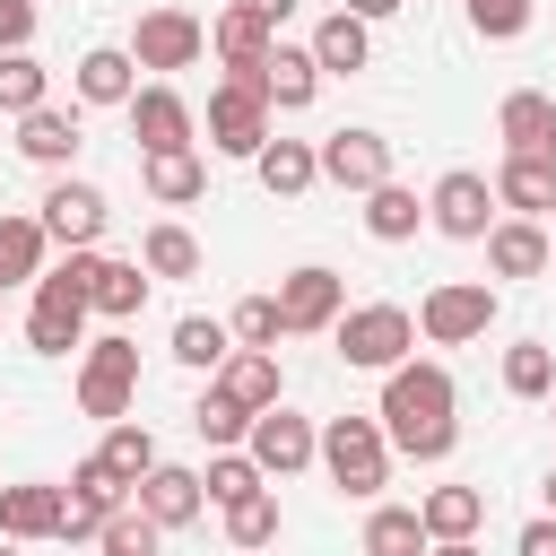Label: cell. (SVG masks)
<instances>
[{
    "mask_svg": "<svg viewBox=\"0 0 556 556\" xmlns=\"http://www.w3.org/2000/svg\"><path fill=\"white\" fill-rule=\"evenodd\" d=\"M460 391H452V374L434 365V356H400L391 374H382V434H391V452H408V460H452V443H460Z\"/></svg>",
    "mask_w": 556,
    "mask_h": 556,
    "instance_id": "cell-1",
    "label": "cell"
},
{
    "mask_svg": "<svg viewBox=\"0 0 556 556\" xmlns=\"http://www.w3.org/2000/svg\"><path fill=\"white\" fill-rule=\"evenodd\" d=\"M87 261H96V243H70L61 269H35V304H26V348L35 356H78L87 348Z\"/></svg>",
    "mask_w": 556,
    "mask_h": 556,
    "instance_id": "cell-2",
    "label": "cell"
},
{
    "mask_svg": "<svg viewBox=\"0 0 556 556\" xmlns=\"http://www.w3.org/2000/svg\"><path fill=\"white\" fill-rule=\"evenodd\" d=\"M313 460H321V469H330V486H339V495H356V504H374V495L391 486V434H382V417H330Z\"/></svg>",
    "mask_w": 556,
    "mask_h": 556,
    "instance_id": "cell-3",
    "label": "cell"
},
{
    "mask_svg": "<svg viewBox=\"0 0 556 556\" xmlns=\"http://www.w3.org/2000/svg\"><path fill=\"white\" fill-rule=\"evenodd\" d=\"M330 339H339V365L348 374H391L417 348V313L408 304H339Z\"/></svg>",
    "mask_w": 556,
    "mask_h": 556,
    "instance_id": "cell-4",
    "label": "cell"
},
{
    "mask_svg": "<svg viewBox=\"0 0 556 556\" xmlns=\"http://www.w3.org/2000/svg\"><path fill=\"white\" fill-rule=\"evenodd\" d=\"M261 139H269V78H261V61H243V70H226L208 87V148L252 165Z\"/></svg>",
    "mask_w": 556,
    "mask_h": 556,
    "instance_id": "cell-5",
    "label": "cell"
},
{
    "mask_svg": "<svg viewBox=\"0 0 556 556\" xmlns=\"http://www.w3.org/2000/svg\"><path fill=\"white\" fill-rule=\"evenodd\" d=\"M130 400H139V348L122 339V330H104V339H87L78 348V417H130Z\"/></svg>",
    "mask_w": 556,
    "mask_h": 556,
    "instance_id": "cell-6",
    "label": "cell"
},
{
    "mask_svg": "<svg viewBox=\"0 0 556 556\" xmlns=\"http://www.w3.org/2000/svg\"><path fill=\"white\" fill-rule=\"evenodd\" d=\"M495 330V287L486 278H443V287H426V304H417V339L426 348H469V339H486Z\"/></svg>",
    "mask_w": 556,
    "mask_h": 556,
    "instance_id": "cell-7",
    "label": "cell"
},
{
    "mask_svg": "<svg viewBox=\"0 0 556 556\" xmlns=\"http://www.w3.org/2000/svg\"><path fill=\"white\" fill-rule=\"evenodd\" d=\"M243 452L261 460V478H295V469H313V452H321V426H313V417H295L287 400H269V408H252V426H243Z\"/></svg>",
    "mask_w": 556,
    "mask_h": 556,
    "instance_id": "cell-8",
    "label": "cell"
},
{
    "mask_svg": "<svg viewBox=\"0 0 556 556\" xmlns=\"http://www.w3.org/2000/svg\"><path fill=\"white\" fill-rule=\"evenodd\" d=\"M200 52H208V26H200L191 9H148V17L130 26V61H139V70H156V78L191 70Z\"/></svg>",
    "mask_w": 556,
    "mask_h": 556,
    "instance_id": "cell-9",
    "label": "cell"
},
{
    "mask_svg": "<svg viewBox=\"0 0 556 556\" xmlns=\"http://www.w3.org/2000/svg\"><path fill=\"white\" fill-rule=\"evenodd\" d=\"M426 226H434V235H452V243H478V235L495 226V182H486V174H469V165H452V174L426 191Z\"/></svg>",
    "mask_w": 556,
    "mask_h": 556,
    "instance_id": "cell-10",
    "label": "cell"
},
{
    "mask_svg": "<svg viewBox=\"0 0 556 556\" xmlns=\"http://www.w3.org/2000/svg\"><path fill=\"white\" fill-rule=\"evenodd\" d=\"M122 495H130V478H122L104 452H87V460L70 469V486H61V539H70V547H78V539H96V530H104V513H113Z\"/></svg>",
    "mask_w": 556,
    "mask_h": 556,
    "instance_id": "cell-11",
    "label": "cell"
},
{
    "mask_svg": "<svg viewBox=\"0 0 556 556\" xmlns=\"http://www.w3.org/2000/svg\"><path fill=\"white\" fill-rule=\"evenodd\" d=\"M339 304H348V278H339V269H321V261H304V269H287V278H278V321H287V339L330 330V321H339Z\"/></svg>",
    "mask_w": 556,
    "mask_h": 556,
    "instance_id": "cell-12",
    "label": "cell"
},
{
    "mask_svg": "<svg viewBox=\"0 0 556 556\" xmlns=\"http://www.w3.org/2000/svg\"><path fill=\"white\" fill-rule=\"evenodd\" d=\"M122 113H130V139H139V156H148V148H191V139H200L191 104H182V96H174L165 78L130 87V104H122Z\"/></svg>",
    "mask_w": 556,
    "mask_h": 556,
    "instance_id": "cell-13",
    "label": "cell"
},
{
    "mask_svg": "<svg viewBox=\"0 0 556 556\" xmlns=\"http://www.w3.org/2000/svg\"><path fill=\"white\" fill-rule=\"evenodd\" d=\"M313 156H321V182H339V191H374L391 174L382 130H330V139H313Z\"/></svg>",
    "mask_w": 556,
    "mask_h": 556,
    "instance_id": "cell-14",
    "label": "cell"
},
{
    "mask_svg": "<svg viewBox=\"0 0 556 556\" xmlns=\"http://www.w3.org/2000/svg\"><path fill=\"white\" fill-rule=\"evenodd\" d=\"M78 148H87V130H78V113H70V104H52V96H43V104H26V113H17V156H26V165H52V174H61Z\"/></svg>",
    "mask_w": 556,
    "mask_h": 556,
    "instance_id": "cell-15",
    "label": "cell"
},
{
    "mask_svg": "<svg viewBox=\"0 0 556 556\" xmlns=\"http://www.w3.org/2000/svg\"><path fill=\"white\" fill-rule=\"evenodd\" d=\"M35 217H43V235H52L61 252H70V243H96V235H104V191H96V182H78V174H61V182L43 191V208H35Z\"/></svg>",
    "mask_w": 556,
    "mask_h": 556,
    "instance_id": "cell-16",
    "label": "cell"
},
{
    "mask_svg": "<svg viewBox=\"0 0 556 556\" xmlns=\"http://www.w3.org/2000/svg\"><path fill=\"white\" fill-rule=\"evenodd\" d=\"M478 243H486V269H495V278H539V269L556 261V235H547L539 217H495Z\"/></svg>",
    "mask_w": 556,
    "mask_h": 556,
    "instance_id": "cell-17",
    "label": "cell"
},
{
    "mask_svg": "<svg viewBox=\"0 0 556 556\" xmlns=\"http://www.w3.org/2000/svg\"><path fill=\"white\" fill-rule=\"evenodd\" d=\"M495 139H504L513 156H556V96H547V87H513V96L495 104Z\"/></svg>",
    "mask_w": 556,
    "mask_h": 556,
    "instance_id": "cell-18",
    "label": "cell"
},
{
    "mask_svg": "<svg viewBox=\"0 0 556 556\" xmlns=\"http://www.w3.org/2000/svg\"><path fill=\"white\" fill-rule=\"evenodd\" d=\"M130 495H139V504H148L165 530H191V521L208 513V486H200V469H182V460H156V469H148Z\"/></svg>",
    "mask_w": 556,
    "mask_h": 556,
    "instance_id": "cell-19",
    "label": "cell"
},
{
    "mask_svg": "<svg viewBox=\"0 0 556 556\" xmlns=\"http://www.w3.org/2000/svg\"><path fill=\"white\" fill-rule=\"evenodd\" d=\"M139 182H148L156 208H191V200L208 191V156H200V148H148V156H139Z\"/></svg>",
    "mask_w": 556,
    "mask_h": 556,
    "instance_id": "cell-20",
    "label": "cell"
},
{
    "mask_svg": "<svg viewBox=\"0 0 556 556\" xmlns=\"http://www.w3.org/2000/svg\"><path fill=\"white\" fill-rule=\"evenodd\" d=\"M70 87H78V104H130V87H139V61H130V43H96V52H78V70H70Z\"/></svg>",
    "mask_w": 556,
    "mask_h": 556,
    "instance_id": "cell-21",
    "label": "cell"
},
{
    "mask_svg": "<svg viewBox=\"0 0 556 556\" xmlns=\"http://www.w3.org/2000/svg\"><path fill=\"white\" fill-rule=\"evenodd\" d=\"M261 78H269V113H304V104L321 96L313 43H269V52H261Z\"/></svg>",
    "mask_w": 556,
    "mask_h": 556,
    "instance_id": "cell-22",
    "label": "cell"
},
{
    "mask_svg": "<svg viewBox=\"0 0 556 556\" xmlns=\"http://www.w3.org/2000/svg\"><path fill=\"white\" fill-rule=\"evenodd\" d=\"M252 174H261L269 200H304L321 182V156H313V139H261L252 148Z\"/></svg>",
    "mask_w": 556,
    "mask_h": 556,
    "instance_id": "cell-23",
    "label": "cell"
},
{
    "mask_svg": "<svg viewBox=\"0 0 556 556\" xmlns=\"http://www.w3.org/2000/svg\"><path fill=\"white\" fill-rule=\"evenodd\" d=\"M495 208L547 217V208H556V156H513V148H504V165H495Z\"/></svg>",
    "mask_w": 556,
    "mask_h": 556,
    "instance_id": "cell-24",
    "label": "cell"
},
{
    "mask_svg": "<svg viewBox=\"0 0 556 556\" xmlns=\"http://www.w3.org/2000/svg\"><path fill=\"white\" fill-rule=\"evenodd\" d=\"M148 304V261H87V313H104V321H130Z\"/></svg>",
    "mask_w": 556,
    "mask_h": 556,
    "instance_id": "cell-25",
    "label": "cell"
},
{
    "mask_svg": "<svg viewBox=\"0 0 556 556\" xmlns=\"http://www.w3.org/2000/svg\"><path fill=\"white\" fill-rule=\"evenodd\" d=\"M417 521H426V547H469L478 521H486V495H478V486H434V495L417 504Z\"/></svg>",
    "mask_w": 556,
    "mask_h": 556,
    "instance_id": "cell-26",
    "label": "cell"
},
{
    "mask_svg": "<svg viewBox=\"0 0 556 556\" xmlns=\"http://www.w3.org/2000/svg\"><path fill=\"white\" fill-rule=\"evenodd\" d=\"M269 43H278V26H269L261 9H243V0H226V9L208 17V52H217L226 70H243V61H261Z\"/></svg>",
    "mask_w": 556,
    "mask_h": 556,
    "instance_id": "cell-27",
    "label": "cell"
},
{
    "mask_svg": "<svg viewBox=\"0 0 556 556\" xmlns=\"http://www.w3.org/2000/svg\"><path fill=\"white\" fill-rule=\"evenodd\" d=\"M313 61H321V78H348V70H365V61H374V26H365L356 9H330V17L313 26Z\"/></svg>",
    "mask_w": 556,
    "mask_h": 556,
    "instance_id": "cell-28",
    "label": "cell"
},
{
    "mask_svg": "<svg viewBox=\"0 0 556 556\" xmlns=\"http://www.w3.org/2000/svg\"><path fill=\"white\" fill-rule=\"evenodd\" d=\"M0 539H61V486H0Z\"/></svg>",
    "mask_w": 556,
    "mask_h": 556,
    "instance_id": "cell-29",
    "label": "cell"
},
{
    "mask_svg": "<svg viewBox=\"0 0 556 556\" xmlns=\"http://www.w3.org/2000/svg\"><path fill=\"white\" fill-rule=\"evenodd\" d=\"M417 226H426V200H417L408 182H391V174H382V182L365 191V235H374V243H408Z\"/></svg>",
    "mask_w": 556,
    "mask_h": 556,
    "instance_id": "cell-30",
    "label": "cell"
},
{
    "mask_svg": "<svg viewBox=\"0 0 556 556\" xmlns=\"http://www.w3.org/2000/svg\"><path fill=\"white\" fill-rule=\"evenodd\" d=\"M208 382L235 391L243 408H269V400H278V348H226V365H217Z\"/></svg>",
    "mask_w": 556,
    "mask_h": 556,
    "instance_id": "cell-31",
    "label": "cell"
},
{
    "mask_svg": "<svg viewBox=\"0 0 556 556\" xmlns=\"http://www.w3.org/2000/svg\"><path fill=\"white\" fill-rule=\"evenodd\" d=\"M43 217H26V208H0V278L9 287H35V269H43Z\"/></svg>",
    "mask_w": 556,
    "mask_h": 556,
    "instance_id": "cell-32",
    "label": "cell"
},
{
    "mask_svg": "<svg viewBox=\"0 0 556 556\" xmlns=\"http://www.w3.org/2000/svg\"><path fill=\"white\" fill-rule=\"evenodd\" d=\"M156 539H165V521H156L139 495H122V504L104 513V530H96V547H104V556H156Z\"/></svg>",
    "mask_w": 556,
    "mask_h": 556,
    "instance_id": "cell-33",
    "label": "cell"
},
{
    "mask_svg": "<svg viewBox=\"0 0 556 556\" xmlns=\"http://www.w3.org/2000/svg\"><path fill=\"white\" fill-rule=\"evenodd\" d=\"M139 261H148V278H200V235L165 217V226L139 235Z\"/></svg>",
    "mask_w": 556,
    "mask_h": 556,
    "instance_id": "cell-34",
    "label": "cell"
},
{
    "mask_svg": "<svg viewBox=\"0 0 556 556\" xmlns=\"http://www.w3.org/2000/svg\"><path fill=\"white\" fill-rule=\"evenodd\" d=\"M226 348H235V330H226V321H208V313H182V321H174V365L217 374V365H226Z\"/></svg>",
    "mask_w": 556,
    "mask_h": 556,
    "instance_id": "cell-35",
    "label": "cell"
},
{
    "mask_svg": "<svg viewBox=\"0 0 556 556\" xmlns=\"http://www.w3.org/2000/svg\"><path fill=\"white\" fill-rule=\"evenodd\" d=\"M217 513H226V539H235V547H269V539H278V495H269V478L243 486V495L217 504Z\"/></svg>",
    "mask_w": 556,
    "mask_h": 556,
    "instance_id": "cell-36",
    "label": "cell"
},
{
    "mask_svg": "<svg viewBox=\"0 0 556 556\" xmlns=\"http://www.w3.org/2000/svg\"><path fill=\"white\" fill-rule=\"evenodd\" d=\"M408 547H426L417 504H374L365 513V556H408Z\"/></svg>",
    "mask_w": 556,
    "mask_h": 556,
    "instance_id": "cell-37",
    "label": "cell"
},
{
    "mask_svg": "<svg viewBox=\"0 0 556 556\" xmlns=\"http://www.w3.org/2000/svg\"><path fill=\"white\" fill-rule=\"evenodd\" d=\"M52 96V70L26 52V43H9L0 52V113H26V104H43Z\"/></svg>",
    "mask_w": 556,
    "mask_h": 556,
    "instance_id": "cell-38",
    "label": "cell"
},
{
    "mask_svg": "<svg viewBox=\"0 0 556 556\" xmlns=\"http://www.w3.org/2000/svg\"><path fill=\"white\" fill-rule=\"evenodd\" d=\"M243 426H252V408H243L235 391H217V382H208V391H200V408H191V434L217 452V443H243Z\"/></svg>",
    "mask_w": 556,
    "mask_h": 556,
    "instance_id": "cell-39",
    "label": "cell"
},
{
    "mask_svg": "<svg viewBox=\"0 0 556 556\" xmlns=\"http://www.w3.org/2000/svg\"><path fill=\"white\" fill-rule=\"evenodd\" d=\"M104 460H113V469L139 486V478L156 469V434H148L139 417H104Z\"/></svg>",
    "mask_w": 556,
    "mask_h": 556,
    "instance_id": "cell-40",
    "label": "cell"
},
{
    "mask_svg": "<svg viewBox=\"0 0 556 556\" xmlns=\"http://www.w3.org/2000/svg\"><path fill=\"white\" fill-rule=\"evenodd\" d=\"M547 382H556V356H547V339H521V348H504V391H513V400H547Z\"/></svg>",
    "mask_w": 556,
    "mask_h": 556,
    "instance_id": "cell-41",
    "label": "cell"
},
{
    "mask_svg": "<svg viewBox=\"0 0 556 556\" xmlns=\"http://www.w3.org/2000/svg\"><path fill=\"white\" fill-rule=\"evenodd\" d=\"M530 9L539 0H469V35L478 43H513V35H530Z\"/></svg>",
    "mask_w": 556,
    "mask_h": 556,
    "instance_id": "cell-42",
    "label": "cell"
},
{
    "mask_svg": "<svg viewBox=\"0 0 556 556\" xmlns=\"http://www.w3.org/2000/svg\"><path fill=\"white\" fill-rule=\"evenodd\" d=\"M226 330H235V348H278V339H287V321H278V295H243Z\"/></svg>",
    "mask_w": 556,
    "mask_h": 556,
    "instance_id": "cell-43",
    "label": "cell"
},
{
    "mask_svg": "<svg viewBox=\"0 0 556 556\" xmlns=\"http://www.w3.org/2000/svg\"><path fill=\"white\" fill-rule=\"evenodd\" d=\"M35 35V0H0V52Z\"/></svg>",
    "mask_w": 556,
    "mask_h": 556,
    "instance_id": "cell-44",
    "label": "cell"
},
{
    "mask_svg": "<svg viewBox=\"0 0 556 556\" xmlns=\"http://www.w3.org/2000/svg\"><path fill=\"white\" fill-rule=\"evenodd\" d=\"M521 556H556V513H539V521H521V539H513Z\"/></svg>",
    "mask_w": 556,
    "mask_h": 556,
    "instance_id": "cell-45",
    "label": "cell"
},
{
    "mask_svg": "<svg viewBox=\"0 0 556 556\" xmlns=\"http://www.w3.org/2000/svg\"><path fill=\"white\" fill-rule=\"evenodd\" d=\"M339 9H356V17H365V26H374V17H400V9H408V0H339Z\"/></svg>",
    "mask_w": 556,
    "mask_h": 556,
    "instance_id": "cell-46",
    "label": "cell"
},
{
    "mask_svg": "<svg viewBox=\"0 0 556 556\" xmlns=\"http://www.w3.org/2000/svg\"><path fill=\"white\" fill-rule=\"evenodd\" d=\"M243 9H261L269 26H287V17H295V0H243Z\"/></svg>",
    "mask_w": 556,
    "mask_h": 556,
    "instance_id": "cell-47",
    "label": "cell"
},
{
    "mask_svg": "<svg viewBox=\"0 0 556 556\" xmlns=\"http://www.w3.org/2000/svg\"><path fill=\"white\" fill-rule=\"evenodd\" d=\"M547 513H556V469H547Z\"/></svg>",
    "mask_w": 556,
    "mask_h": 556,
    "instance_id": "cell-48",
    "label": "cell"
},
{
    "mask_svg": "<svg viewBox=\"0 0 556 556\" xmlns=\"http://www.w3.org/2000/svg\"><path fill=\"white\" fill-rule=\"evenodd\" d=\"M547 417H556V382H547Z\"/></svg>",
    "mask_w": 556,
    "mask_h": 556,
    "instance_id": "cell-49",
    "label": "cell"
},
{
    "mask_svg": "<svg viewBox=\"0 0 556 556\" xmlns=\"http://www.w3.org/2000/svg\"><path fill=\"white\" fill-rule=\"evenodd\" d=\"M0 304H9V278H0Z\"/></svg>",
    "mask_w": 556,
    "mask_h": 556,
    "instance_id": "cell-50",
    "label": "cell"
}]
</instances>
